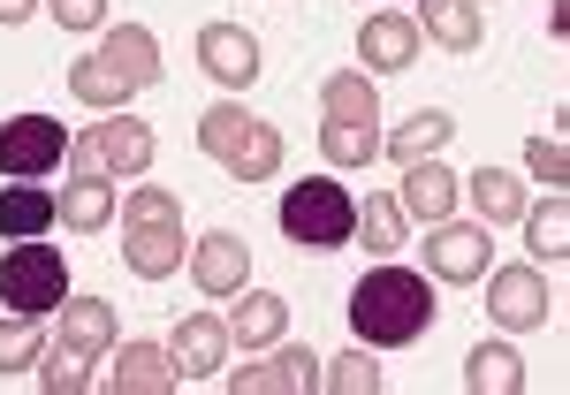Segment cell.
Segmentation results:
<instances>
[{
    "instance_id": "cell-1",
    "label": "cell",
    "mask_w": 570,
    "mask_h": 395,
    "mask_svg": "<svg viewBox=\"0 0 570 395\" xmlns=\"http://www.w3.org/2000/svg\"><path fill=\"white\" fill-rule=\"evenodd\" d=\"M434 282L411 274V266H373L365 282L351 289V327L365 350H403L434 327Z\"/></svg>"
},
{
    "instance_id": "cell-2",
    "label": "cell",
    "mask_w": 570,
    "mask_h": 395,
    "mask_svg": "<svg viewBox=\"0 0 570 395\" xmlns=\"http://www.w3.org/2000/svg\"><path fill=\"white\" fill-rule=\"evenodd\" d=\"M122 259L145 282H168L183 266V198L160 182H137L122 198Z\"/></svg>"
},
{
    "instance_id": "cell-3",
    "label": "cell",
    "mask_w": 570,
    "mask_h": 395,
    "mask_svg": "<svg viewBox=\"0 0 570 395\" xmlns=\"http://www.w3.org/2000/svg\"><path fill=\"white\" fill-rule=\"evenodd\" d=\"M198 145H206V160H220L236 182H266L282 168V130L259 122V115H244L236 99H220L198 115Z\"/></svg>"
},
{
    "instance_id": "cell-4",
    "label": "cell",
    "mask_w": 570,
    "mask_h": 395,
    "mask_svg": "<svg viewBox=\"0 0 570 395\" xmlns=\"http://www.w3.org/2000/svg\"><path fill=\"white\" fill-rule=\"evenodd\" d=\"M357 228V198L343 182L312 176V182H289L282 190V236L297 244V251H343Z\"/></svg>"
},
{
    "instance_id": "cell-5",
    "label": "cell",
    "mask_w": 570,
    "mask_h": 395,
    "mask_svg": "<svg viewBox=\"0 0 570 395\" xmlns=\"http://www.w3.org/2000/svg\"><path fill=\"white\" fill-rule=\"evenodd\" d=\"M0 305L23 312V319H46V312L69 305V259L39 244V236H23V244H8L0 251Z\"/></svg>"
},
{
    "instance_id": "cell-6",
    "label": "cell",
    "mask_w": 570,
    "mask_h": 395,
    "mask_svg": "<svg viewBox=\"0 0 570 395\" xmlns=\"http://www.w3.org/2000/svg\"><path fill=\"white\" fill-rule=\"evenodd\" d=\"M69 168H77V176H99V182L145 176V168H153V130L130 122V107H122V115H107V122H91V130L69 137Z\"/></svg>"
},
{
    "instance_id": "cell-7",
    "label": "cell",
    "mask_w": 570,
    "mask_h": 395,
    "mask_svg": "<svg viewBox=\"0 0 570 395\" xmlns=\"http://www.w3.org/2000/svg\"><path fill=\"white\" fill-rule=\"evenodd\" d=\"M69 160V130L53 122V115H16V122H0V176L8 182H39L53 176Z\"/></svg>"
},
{
    "instance_id": "cell-8",
    "label": "cell",
    "mask_w": 570,
    "mask_h": 395,
    "mask_svg": "<svg viewBox=\"0 0 570 395\" xmlns=\"http://www.w3.org/2000/svg\"><path fill=\"white\" fill-rule=\"evenodd\" d=\"M244 274H252V244H244L236 228H206V236L190 244V282H198L206 297H244Z\"/></svg>"
},
{
    "instance_id": "cell-9",
    "label": "cell",
    "mask_w": 570,
    "mask_h": 395,
    "mask_svg": "<svg viewBox=\"0 0 570 395\" xmlns=\"http://www.w3.org/2000/svg\"><path fill=\"white\" fill-rule=\"evenodd\" d=\"M487 312L502 319V327H548V282H540V266H502V274H487Z\"/></svg>"
},
{
    "instance_id": "cell-10",
    "label": "cell",
    "mask_w": 570,
    "mask_h": 395,
    "mask_svg": "<svg viewBox=\"0 0 570 395\" xmlns=\"http://www.w3.org/2000/svg\"><path fill=\"white\" fill-rule=\"evenodd\" d=\"M198 69H206L214 85L244 91L259 77V39H252L244 23H206V31H198Z\"/></svg>"
},
{
    "instance_id": "cell-11",
    "label": "cell",
    "mask_w": 570,
    "mask_h": 395,
    "mask_svg": "<svg viewBox=\"0 0 570 395\" xmlns=\"http://www.w3.org/2000/svg\"><path fill=\"white\" fill-rule=\"evenodd\" d=\"M426 274L441 282H480L487 274V220H434V236H426Z\"/></svg>"
},
{
    "instance_id": "cell-12",
    "label": "cell",
    "mask_w": 570,
    "mask_h": 395,
    "mask_svg": "<svg viewBox=\"0 0 570 395\" xmlns=\"http://www.w3.org/2000/svg\"><path fill=\"white\" fill-rule=\"evenodd\" d=\"M228 388L236 395H312L320 388V357L312 350H274L266 365H236Z\"/></svg>"
},
{
    "instance_id": "cell-13",
    "label": "cell",
    "mask_w": 570,
    "mask_h": 395,
    "mask_svg": "<svg viewBox=\"0 0 570 395\" xmlns=\"http://www.w3.org/2000/svg\"><path fill=\"white\" fill-rule=\"evenodd\" d=\"M168 357H176V381H214L220 357H228V319L190 312V319L176 327V343H168Z\"/></svg>"
},
{
    "instance_id": "cell-14",
    "label": "cell",
    "mask_w": 570,
    "mask_h": 395,
    "mask_svg": "<svg viewBox=\"0 0 570 395\" xmlns=\"http://www.w3.org/2000/svg\"><path fill=\"white\" fill-rule=\"evenodd\" d=\"M419 39H434L449 46V53H480L487 39V16H480V0H419Z\"/></svg>"
},
{
    "instance_id": "cell-15",
    "label": "cell",
    "mask_w": 570,
    "mask_h": 395,
    "mask_svg": "<svg viewBox=\"0 0 570 395\" xmlns=\"http://www.w3.org/2000/svg\"><path fill=\"white\" fill-rule=\"evenodd\" d=\"M320 115H327L335 130H381V91H373L365 69H343V77L320 85Z\"/></svg>"
},
{
    "instance_id": "cell-16",
    "label": "cell",
    "mask_w": 570,
    "mask_h": 395,
    "mask_svg": "<svg viewBox=\"0 0 570 395\" xmlns=\"http://www.w3.org/2000/svg\"><path fill=\"white\" fill-rule=\"evenodd\" d=\"M357 61L365 69H411L419 61V23L411 16H365L357 23Z\"/></svg>"
},
{
    "instance_id": "cell-17",
    "label": "cell",
    "mask_w": 570,
    "mask_h": 395,
    "mask_svg": "<svg viewBox=\"0 0 570 395\" xmlns=\"http://www.w3.org/2000/svg\"><path fill=\"white\" fill-rule=\"evenodd\" d=\"M395 206H403V220H449V206H456V176L441 168V160H419V168H403V190H395Z\"/></svg>"
},
{
    "instance_id": "cell-18",
    "label": "cell",
    "mask_w": 570,
    "mask_h": 395,
    "mask_svg": "<svg viewBox=\"0 0 570 395\" xmlns=\"http://www.w3.org/2000/svg\"><path fill=\"white\" fill-rule=\"evenodd\" d=\"M107 388H115V395H168V388H176V357L153 350V343H122L115 373H107Z\"/></svg>"
},
{
    "instance_id": "cell-19",
    "label": "cell",
    "mask_w": 570,
    "mask_h": 395,
    "mask_svg": "<svg viewBox=\"0 0 570 395\" xmlns=\"http://www.w3.org/2000/svg\"><path fill=\"white\" fill-rule=\"evenodd\" d=\"M53 220H61V198H53V190H39V182H8V190H0V236H8V244L46 236Z\"/></svg>"
},
{
    "instance_id": "cell-20",
    "label": "cell",
    "mask_w": 570,
    "mask_h": 395,
    "mask_svg": "<svg viewBox=\"0 0 570 395\" xmlns=\"http://www.w3.org/2000/svg\"><path fill=\"white\" fill-rule=\"evenodd\" d=\"M282 327H289V297H274V289H244V305L228 312V343H244V350L282 343Z\"/></svg>"
},
{
    "instance_id": "cell-21",
    "label": "cell",
    "mask_w": 570,
    "mask_h": 395,
    "mask_svg": "<svg viewBox=\"0 0 570 395\" xmlns=\"http://www.w3.org/2000/svg\"><path fill=\"white\" fill-rule=\"evenodd\" d=\"M99 61H115V69H122L137 91L160 85V39H153L145 23H115V31L99 39Z\"/></svg>"
},
{
    "instance_id": "cell-22",
    "label": "cell",
    "mask_w": 570,
    "mask_h": 395,
    "mask_svg": "<svg viewBox=\"0 0 570 395\" xmlns=\"http://www.w3.org/2000/svg\"><path fill=\"white\" fill-rule=\"evenodd\" d=\"M449 137H456V122H449L441 107H419V115H411V122H403L395 137H381V152H389L395 168H419V160H434Z\"/></svg>"
},
{
    "instance_id": "cell-23",
    "label": "cell",
    "mask_w": 570,
    "mask_h": 395,
    "mask_svg": "<svg viewBox=\"0 0 570 395\" xmlns=\"http://www.w3.org/2000/svg\"><path fill=\"white\" fill-rule=\"evenodd\" d=\"M61 350L107 357V350H115V305H99V297H77V305H61Z\"/></svg>"
},
{
    "instance_id": "cell-24",
    "label": "cell",
    "mask_w": 570,
    "mask_h": 395,
    "mask_svg": "<svg viewBox=\"0 0 570 395\" xmlns=\"http://www.w3.org/2000/svg\"><path fill=\"white\" fill-rule=\"evenodd\" d=\"M464 388L472 395H518L525 388V357L502 350V343H480V350L464 357Z\"/></svg>"
},
{
    "instance_id": "cell-25",
    "label": "cell",
    "mask_w": 570,
    "mask_h": 395,
    "mask_svg": "<svg viewBox=\"0 0 570 395\" xmlns=\"http://www.w3.org/2000/svg\"><path fill=\"white\" fill-rule=\"evenodd\" d=\"M525 220V244H532V259H570V198L563 190H548V206H532V214H518Z\"/></svg>"
},
{
    "instance_id": "cell-26",
    "label": "cell",
    "mask_w": 570,
    "mask_h": 395,
    "mask_svg": "<svg viewBox=\"0 0 570 395\" xmlns=\"http://www.w3.org/2000/svg\"><path fill=\"white\" fill-rule=\"evenodd\" d=\"M464 190H472V206H480L487 228H494V220H518V214H525V182L510 176V168H480V176H464Z\"/></svg>"
},
{
    "instance_id": "cell-27",
    "label": "cell",
    "mask_w": 570,
    "mask_h": 395,
    "mask_svg": "<svg viewBox=\"0 0 570 395\" xmlns=\"http://www.w3.org/2000/svg\"><path fill=\"white\" fill-rule=\"evenodd\" d=\"M61 220H69L77 236H91V228H107V220H115V182L77 176L69 190H61Z\"/></svg>"
},
{
    "instance_id": "cell-28",
    "label": "cell",
    "mask_w": 570,
    "mask_h": 395,
    "mask_svg": "<svg viewBox=\"0 0 570 395\" xmlns=\"http://www.w3.org/2000/svg\"><path fill=\"white\" fill-rule=\"evenodd\" d=\"M320 388H335V395H373V388H381V365H373V350L357 343V350H343V357H320Z\"/></svg>"
},
{
    "instance_id": "cell-29",
    "label": "cell",
    "mask_w": 570,
    "mask_h": 395,
    "mask_svg": "<svg viewBox=\"0 0 570 395\" xmlns=\"http://www.w3.org/2000/svg\"><path fill=\"white\" fill-rule=\"evenodd\" d=\"M351 236H365V251H373V259H389L395 244H403V206H395V198H365Z\"/></svg>"
},
{
    "instance_id": "cell-30",
    "label": "cell",
    "mask_w": 570,
    "mask_h": 395,
    "mask_svg": "<svg viewBox=\"0 0 570 395\" xmlns=\"http://www.w3.org/2000/svg\"><path fill=\"white\" fill-rule=\"evenodd\" d=\"M39 388H46V395H85V388H91L85 357L61 350V343H53V350H39Z\"/></svg>"
},
{
    "instance_id": "cell-31",
    "label": "cell",
    "mask_w": 570,
    "mask_h": 395,
    "mask_svg": "<svg viewBox=\"0 0 570 395\" xmlns=\"http://www.w3.org/2000/svg\"><path fill=\"white\" fill-rule=\"evenodd\" d=\"M320 152H327L335 168H365V160L381 152V130H335V122H320Z\"/></svg>"
},
{
    "instance_id": "cell-32",
    "label": "cell",
    "mask_w": 570,
    "mask_h": 395,
    "mask_svg": "<svg viewBox=\"0 0 570 395\" xmlns=\"http://www.w3.org/2000/svg\"><path fill=\"white\" fill-rule=\"evenodd\" d=\"M46 343H39V319H23V312H8L0 319V373H16V365H31Z\"/></svg>"
},
{
    "instance_id": "cell-33",
    "label": "cell",
    "mask_w": 570,
    "mask_h": 395,
    "mask_svg": "<svg viewBox=\"0 0 570 395\" xmlns=\"http://www.w3.org/2000/svg\"><path fill=\"white\" fill-rule=\"evenodd\" d=\"M525 168L548 182V190H563V182H570V152H563V137H532V145H525Z\"/></svg>"
},
{
    "instance_id": "cell-34",
    "label": "cell",
    "mask_w": 570,
    "mask_h": 395,
    "mask_svg": "<svg viewBox=\"0 0 570 395\" xmlns=\"http://www.w3.org/2000/svg\"><path fill=\"white\" fill-rule=\"evenodd\" d=\"M46 16H53L61 31H99V23H107V0H46Z\"/></svg>"
},
{
    "instance_id": "cell-35",
    "label": "cell",
    "mask_w": 570,
    "mask_h": 395,
    "mask_svg": "<svg viewBox=\"0 0 570 395\" xmlns=\"http://www.w3.org/2000/svg\"><path fill=\"white\" fill-rule=\"evenodd\" d=\"M31 8H39V0H0V23H23Z\"/></svg>"
}]
</instances>
